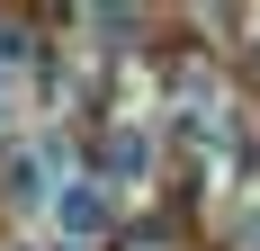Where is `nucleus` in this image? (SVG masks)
<instances>
[{"label": "nucleus", "instance_id": "2", "mask_svg": "<svg viewBox=\"0 0 260 251\" xmlns=\"http://www.w3.org/2000/svg\"><path fill=\"white\" fill-rule=\"evenodd\" d=\"M153 171V144H144V125H117L108 135V189H126V179Z\"/></svg>", "mask_w": 260, "mask_h": 251}, {"label": "nucleus", "instance_id": "5", "mask_svg": "<svg viewBox=\"0 0 260 251\" xmlns=\"http://www.w3.org/2000/svg\"><path fill=\"white\" fill-rule=\"evenodd\" d=\"M242 242H251V251H260V215H251V225H242Z\"/></svg>", "mask_w": 260, "mask_h": 251}, {"label": "nucleus", "instance_id": "1", "mask_svg": "<svg viewBox=\"0 0 260 251\" xmlns=\"http://www.w3.org/2000/svg\"><path fill=\"white\" fill-rule=\"evenodd\" d=\"M54 225H63V242H99L117 225V189L108 179H63L54 189Z\"/></svg>", "mask_w": 260, "mask_h": 251}, {"label": "nucleus", "instance_id": "3", "mask_svg": "<svg viewBox=\"0 0 260 251\" xmlns=\"http://www.w3.org/2000/svg\"><path fill=\"white\" fill-rule=\"evenodd\" d=\"M63 162H54V152H27V162H9V189H18V198H54V189H63Z\"/></svg>", "mask_w": 260, "mask_h": 251}, {"label": "nucleus", "instance_id": "4", "mask_svg": "<svg viewBox=\"0 0 260 251\" xmlns=\"http://www.w3.org/2000/svg\"><path fill=\"white\" fill-rule=\"evenodd\" d=\"M27 108V72H18V45H0V125Z\"/></svg>", "mask_w": 260, "mask_h": 251}]
</instances>
